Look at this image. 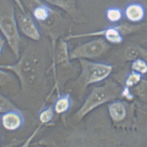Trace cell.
Masks as SVG:
<instances>
[{
  "mask_svg": "<svg viewBox=\"0 0 147 147\" xmlns=\"http://www.w3.org/2000/svg\"><path fill=\"white\" fill-rule=\"evenodd\" d=\"M18 28L13 4L8 0H0V31L18 60L21 41Z\"/></svg>",
  "mask_w": 147,
  "mask_h": 147,
  "instance_id": "obj_1",
  "label": "cell"
},
{
  "mask_svg": "<svg viewBox=\"0 0 147 147\" xmlns=\"http://www.w3.org/2000/svg\"><path fill=\"white\" fill-rule=\"evenodd\" d=\"M121 88L115 82L109 81L92 90L78 115L82 117L100 104L115 98L119 95Z\"/></svg>",
  "mask_w": 147,
  "mask_h": 147,
  "instance_id": "obj_2",
  "label": "cell"
},
{
  "mask_svg": "<svg viewBox=\"0 0 147 147\" xmlns=\"http://www.w3.org/2000/svg\"><path fill=\"white\" fill-rule=\"evenodd\" d=\"M79 61L82 73L79 80L84 87L103 80L113 71V67L107 64L93 62L87 59H80Z\"/></svg>",
  "mask_w": 147,
  "mask_h": 147,
  "instance_id": "obj_3",
  "label": "cell"
},
{
  "mask_svg": "<svg viewBox=\"0 0 147 147\" xmlns=\"http://www.w3.org/2000/svg\"><path fill=\"white\" fill-rule=\"evenodd\" d=\"M109 47L103 39L91 40L76 47L69 53V58L71 60L96 58L107 51Z\"/></svg>",
  "mask_w": 147,
  "mask_h": 147,
  "instance_id": "obj_4",
  "label": "cell"
},
{
  "mask_svg": "<svg viewBox=\"0 0 147 147\" xmlns=\"http://www.w3.org/2000/svg\"><path fill=\"white\" fill-rule=\"evenodd\" d=\"M137 30L136 25L124 24L111 27L102 31L80 35H74V38L82 37L100 36L103 35L106 39L111 43L118 44L123 41L122 35L127 34L133 33Z\"/></svg>",
  "mask_w": 147,
  "mask_h": 147,
  "instance_id": "obj_5",
  "label": "cell"
},
{
  "mask_svg": "<svg viewBox=\"0 0 147 147\" xmlns=\"http://www.w3.org/2000/svg\"><path fill=\"white\" fill-rule=\"evenodd\" d=\"M16 17L18 28L25 36L34 40L40 39V32L31 14L21 11Z\"/></svg>",
  "mask_w": 147,
  "mask_h": 147,
  "instance_id": "obj_6",
  "label": "cell"
},
{
  "mask_svg": "<svg viewBox=\"0 0 147 147\" xmlns=\"http://www.w3.org/2000/svg\"><path fill=\"white\" fill-rule=\"evenodd\" d=\"M1 115V125L6 131H16L21 128L23 124V115L18 109L11 110Z\"/></svg>",
  "mask_w": 147,
  "mask_h": 147,
  "instance_id": "obj_7",
  "label": "cell"
},
{
  "mask_svg": "<svg viewBox=\"0 0 147 147\" xmlns=\"http://www.w3.org/2000/svg\"><path fill=\"white\" fill-rule=\"evenodd\" d=\"M35 6L33 9L34 16L37 21L43 22L47 21L51 17L59 15L58 12L41 2L40 0H34Z\"/></svg>",
  "mask_w": 147,
  "mask_h": 147,
  "instance_id": "obj_8",
  "label": "cell"
},
{
  "mask_svg": "<svg viewBox=\"0 0 147 147\" xmlns=\"http://www.w3.org/2000/svg\"><path fill=\"white\" fill-rule=\"evenodd\" d=\"M123 54V60L125 61H133L139 58L147 61L146 49L138 45H129L126 47Z\"/></svg>",
  "mask_w": 147,
  "mask_h": 147,
  "instance_id": "obj_9",
  "label": "cell"
},
{
  "mask_svg": "<svg viewBox=\"0 0 147 147\" xmlns=\"http://www.w3.org/2000/svg\"><path fill=\"white\" fill-rule=\"evenodd\" d=\"M126 17L129 21L137 22L141 21L144 16V11L141 5L133 4L127 7L125 11Z\"/></svg>",
  "mask_w": 147,
  "mask_h": 147,
  "instance_id": "obj_10",
  "label": "cell"
},
{
  "mask_svg": "<svg viewBox=\"0 0 147 147\" xmlns=\"http://www.w3.org/2000/svg\"><path fill=\"white\" fill-rule=\"evenodd\" d=\"M52 5L63 10L70 15L74 14L76 11L74 0H45Z\"/></svg>",
  "mask_w": 147,
  "mask_h": 147,
  "instance_id": "obj_11",
  "label": "cell"
},
{
  "mask_svg": "<svg viewBox=\"0 0 147 147\" xmlns=\"http://www.w3.org/2000/svg\"><path fill=\"white\" fill-rule=\"evenodd\" d=\"M109 112L111 117L116 121L123 120L126 115L125 106L120 102L114 103L111 105L109 108Z\"/></svg>",
  "mask_w": 147,
  "mask_h": 147,
  "instance_id": "obj_12",
  "label": "cell"
},
{
  "mask_svg": "<svg viewBox=\"0 0 147 147\" xmlns=\"http://www.w3.org/2000/svg\"><path fill=\"white\" fill-rule=\"evenodd\" d=\"M18 109L7 96L0 92V114L11 110Z\"/></svg>",
  "mask_w": 147,
  "mask_h": 147,
  "instance_id": "obj_13",
  "label": "cell"
},
{
  "mask_svg": "<svg viewBox=\"0 0 147 147\" xmlns=\"http://www.w3.org/2000/svg\"><path fill=\"white\" fill-rule=\"evenodd\" d=\"M70 106V100L68 95L63 96L57 100L55 105V109L58 113L66 111Z\"/></svg>",
  "mask_w": 147,
  "mask_h": 147,
  "instance_id": "obj_14",
  "label": "cell"
},
{
  "mask_svg": "<svg viewBox=\"0 0 147 147\" xmlns=\"http://www.w3.org/2000/svg\"><path fill=\"white\" fill-rule=\"evenodd\" d=\"M13 80L11 72L0 68V88H6L10 86Z\"/></svg>",
  "mask_w": 147,
  "mask_h": 147,
  "instance_id": "obj_15",
  "label": "cell"
},
{
  "mask_svg": "<svg viewBox=\"0 0 147 147\" xmlns=\"http://www.w3.org/2000/svg\"><path fill=\"white\" fill-rule=\"evenodd\" d=\"M131 68L133 71L140 74H145L147 71L146 61L142 59H137L133 61Z\"/></svg>",
  "mask_w": 147,
  "mask_h": 147,
  "instance_id": "obj_16",
  "label": "cell"
},
{
  "mask_svg": "<svg viewBox=\"0 0 147 147\" xmlns=\"http://www.w3.org/2000/svg\"><path fill=\"white\" fill-rule=\"evenodd\" d=\"M107 16L110 21L115 22L121 19L122 13L121 10L118 8H110L107 10Z\"/></svg>",
  "mask_w": 147,
  "mask_h": 147,
  "instance_id": "obj_17",
  "label": "cell"
},
{
  "mask_svg": "<svg viewBox=\"0 0 147 147\" xmlns=\"http://www.w3.org/2000/svg\"><path fill=\"white\" fill-rule=\"evenodd\" d=\"M141 75L139 73L132 72L128 76L126 81V87H132L138 84L141 79Z\"/></svg>",
  "mask_w": 147,
  "mask_h": 147,
  "instance_id": "obj_18",
  "label": "cell"
},
{
  "mask_svg": "<svg viewBox=\"0 0 147 147\" xmlns=\"http://www.w3.org/2000/svg\"><path fill=\"white\" fill-rule=\"evenodd\" d=\"M53 116V111L52 109L51 108H48L44 110L40 113L39 118L41 122L45 123L50 121Z\"/></svg>",
  "mask_w": 147,
  "mask_h": 147,
  "instance_id": "obj_19",
  "label": "cell"
},
{
  "mask_svg": "<svg viewBox=\"0 0 147 147\" xmlns=\"http://www.w3.org/2000/svg\"><path fill=\"white\" fill-rule=\"evenodd\" d=\"M12 1L16 5H17L22 13H24L26 12L24 6L21 0H12Z\"/></svg>",
  "mask_w": 147,
  "mask_h": 147,
  "instance_id": "obj_20",
  "label": "cell"
},
{
  "mask_svg": "<svg viewBox=\"0 0 147 147\" xmlns=\"http://www.w3.org/2000/svg\"><path fill=\"white\" fill-rule=\"evenodd\" d=\"M123 95L126 97L127 98L129 99H132L133 96L130 94L129 90L128 87H126L123 92Z\"/></svg>",
  "mask_w": 147,
  "mask_h": 147,
  "instance_id": "obj_21",
  "label": "cell"
},
{
  "mask_svg": "<svg viewBox=\"0 0 147 147\" xmlns=\"http://www.w3.org/2000/svg\"><path fill=\"white\" fill-rule=\"evenodd\" d=\"M5 42L6 40H5V39L3 38L2 36H0V55L4 49Z\"/></svg>",
  "mask_w": 147,
  "mask_h": 147,
  "instance_id": "obj_22",
  "label": "cell"
},
{
  "mask_svg": "<svg viewBox=\"0 0 147 147\" xmlns=\"http://www.w3.org/2000/svg\"><path fill=\"white\" fill-rule=\"evenodd\" d=\"M2 135H1V131H0V146H1V145H2Z\"/></svg>",
  "mask_w": 147,
  "mask_h": 147,
  "instance_id": "obj_23",
  "label": "cell"
}]
</instances>
